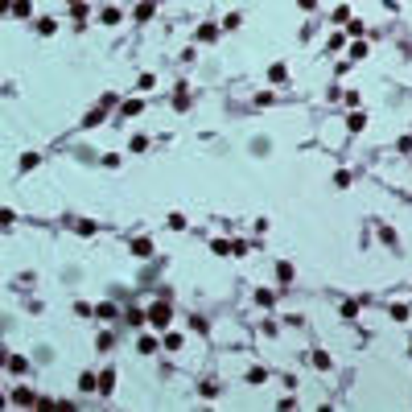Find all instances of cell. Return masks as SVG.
Wrapping results in <instances>:
<instances>
[{"mask_svg":"<svg viewBox=\"0 0 412 412\" xmlns=\"http://www.w3.org/2000/svg\"><path fill=\"white\" fill-rule=\"evenodd\" d=\"M148 326H153V330H165V326H169V301H157V305L148 309Z\"/></svg>","mask_w":412,"mask_h":412,"instance_id":"6da1fadb","label":"cell"},{"mask_svg":"<svg viewBox=\"0 0 412 412\" xmlns=\"http://www.w3.org/2000/svg\"><path fill=\"white\" fill-rule=\"evenodd\" d=\"M103 111H107V103H99L95 111H87V116H83V128H95V124H103Z\"/></svg>","mask_w":412,"mask_h":412,"instance_id":"7a4b0ae2","label":"cell"},{"mask_svg":"<svg viewBox=\"0 0 412 412\" xmlns=\"http://www.w3.org/2000/svg\"><path fill=\"white\" fill-rule=\"evenodd\" d=\"M79 388H83V392H99V375L83 371V375H79Z\"/></svg>","mask_w":412,"mask_h":412,"instance_id":"3957f363","label":"cell"},{"mask_svg":"<svg viewBox=\"0 0 412 412\" xmlns=\"http://www.w3.org/2000/svg\"><path fill=\"white\" fill-rule=\"evenodd\" d=\"M268 79H272V83H284V79H289V70H284V62H272V66H268Z\"/></svg>","mask_w":412,"mask_h":412,"instance_id":"277c9868","label":"cell"},{"mask_svg":"<svg viewBox=\"0 0 412 412\" xmlns=\"http://www.w3.org/2000/svg\"><path fill=\"white\" fill-rule=\"evenodd\" d=\"M54 29H58V21H54V17H42V21H38V33H42V38H50Z\"/></svg>","mask_w":412,"mask_h":412,"instance_id":"5b68a950","label":"cell"},{"mask_svg":"<svg viewBox=\"0 0 412 412\" xmlns=\"http://www.w3.org/2000/svg\"><path fill=\"white\" fill-rule=\"evenodd\" d=\"M132 251H136L140 260H148V256H153V243H148V239H136V243H132Z\"/></svg>","mask_w":412,"mask_h":412,"instance_id":"8992f818","label":"cell"},{"mask_svg":"<svg viewBox=\"0 0 412 412\" xmlns=\"http://www.w3.org/2000/svg\"><path fill=\"white\" fill-rule=\"evenodd\" d=\"M13 13L25 21V17H33V5H29V0H17V5H13Z\"/></svg>","mask_w":412,"mask_h":412,"instance_id":"52a82bcc","label":"cell"},{"mask_svg":"<svg viewBox=\"0 0 412 412\" xmlns=\"http://www.w3.org/2000/svg\"><path fill=\"white\" fill-rule=\"evenodd\" d=\"M153 13H157V5H153V0H144V5H140V9H136V21H148V17H153Z\"/></svg>","mask_w":412,"mask_h":412,"instance_id":"ba28073f","label":"cell"},{"mask_svg":"<svg viewBox=\"0 0 412 412\" xmlns=\"http://www.w3.org/2000/svg\"><path fill=\"white\" fill-rule=\"evenodd\" d=\"M214 38H218L214 25H202V29H198V42H214Z\"/></svg>","mask_w":412,"mask_h":412,"instance_id":"9c48e42d","label":"cell"},{"mask_svg":"<svg viewBox=\"0 0 412 412\" xmlns=\"http://www.w3.org/2000/svg\"><path fill=\"white\" fill-rule=\"evenodd\" d=\"M276 276H280L284 284H289V280H293V264H284V260H280V264H276Z\"/></svg>","mask_w":412,"mask_h":412,"instance_id":"30bf717a","label":"cell"},{"mask_svg":"<svg viewBox=\"0 0 412 412\" xmlns=\"http://www.w3.org/2000/svg\"><path fill=\"white\" fill-rule=\"evenodd\" d=\"M363 128H367V116L355 111V116H351V132H363Z\"/></svg>","mask_w":412,"mask_h":412,"instance_id":"8fae6325","label":"cell"},{"mask_svg":"<svg viewBox=\"0 0 412 412\" xmlns=\"http://www.w3.org/2000/svg\"><path fill=\"white\" fill-rule=\"evenodd\" d=\"M111 384H116V375H111V371H103V375H99V392L107 396V392H111Z\"/></svg>","mask_w":412,"mask_h":412,"instance_id":"7c38bea8","label":"cell"},{"mask_svg":"<svg viewBox=\"0 0 412 412\" xmlns=\"http://www.w3.org/2000/svg\"><path fill=\"white\" fill-rule=\"evenodd\" d=\"M120 116H140V99H128V103L120 107Z\"/></svg>","mask_w":412,"mask_h":412,"instance_id":"4fadbf2b","label":"cell"},{"mask_svg":"<svg viewBox=\"0 0 412 412\" xmlns=\"http://www.w3.org/2000/svg\"><path fill=\"white\" fill-rule=\"evenodd\" d=\"M99 21H103V25H120V9H103Z\"/></svg>","mask_w":412,"mask_h":412,"instance_id":"5bb4252c","label":"cell"},{"mask_svg":"<svg viewBox=\"0 0 412 412\" xmlns=\"http://www.w3.org/2000/svg\"><path fill=\"white\" fill-rule=\"evenodd\" d=\"M351 58H355V62L367 58V42H355V46H351Z\"/></svg>","mask_w":412,"mask_h":412,"instance_id":"9a60e30c","label":"cell"},{"mask_svg":"<svg viewBox=\"0 0 412 412\" xmlns=\"http://www.w3.org/2000/svg\"><path fill=\"white\" fill-rule=\"evenodd\" d=\"M346 33H351V38H363V21H346Z\"/></svg>","mask_w":412,"mask_h":412,"instance_id":"2e32d148","label":"cell"},{"mask_svg":"<svg viewBox=\"0 0 412 412\" xmlns=\"http://www.w3.org/2000/svg\"><path fill=\"white\" fill-rule=\"evenodd\" d=\"M157 351V338H140V355H153Z\"/></svg>","mask_w":412,"mask_h":412,"instance_id":"e0dca14e","label":"cell"},{"mask_svg":"<svg viewBox=\"0 0 412 412\" xmlns=\"http://www.w3.org/2000/svg\"><path fill=\"white\" fill-rule=\"evenodd\" d=\"M165 346L169 351H181V334H165Z\"/></svg>","mask_w":412,"mask_h":412,"instance_id":"ac0fdd59","label":"cell"},{"mask_svg":"<svg viewBox=\"0 0 412 412\" xmlns=\"http://www.w3.org/2000/svg\"><path fill=\"white\" fill-rule=\"evenodd\" d=\"M13 404H33V392H13Z\"/></svg>","mask_w":412,"mask_h":412,"instance_id":"d6986e66","label":"cell"},{"mask_svg":"<svg viewBox=\"0 0 412 412\" xmlns=\"http://www.w3.org/2000/svg\"><path fill=\"white\" fill-rule=\"evenodd\" d=\"M297 5H301V9H318V0H297Z\"/></svg>","mask_w":412,"mask_h":412,"instance_id":"ffe728a7","label":"cell"},{"mask_svg":"<svg viewBox=\"0 0 412 412\" xmlns=\"http://www.w3.org/2000/svg\"><path fill=\"white\" fill-rule=\"evenodd\" d=\"M408 351H412V346H408Z\"/></svg>","mask_w":412,"mask_h":412,"instance_id":"44dd1931","label":"cell"}]
</instances>
